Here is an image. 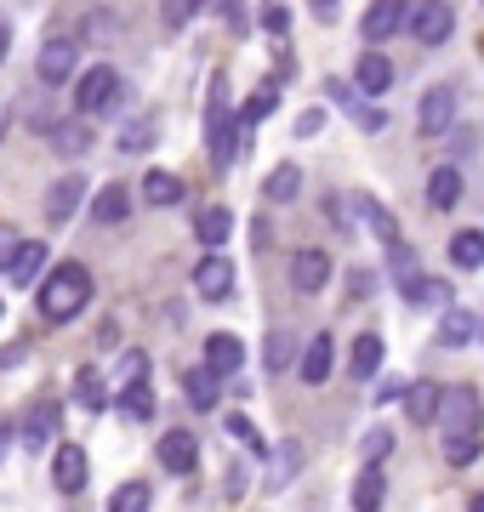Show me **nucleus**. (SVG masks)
Listing matches in <instances>:
<instances>
[{
    "mask_svg": "<svg viewBox=\"0 0 484 512\" xmlns=\"http://www.w3.org/2000/svg\"><path fill=\"white\" fill-rule=\"evenodd\" d=\"M439 439H445V461L450 467H473L484 450V410L473 387H445L439 404Z\"/></svg>",
    "mask_w": 484,
    "mask_h": 512,
    "instance_id": "obj_1",
    "label": "nucleus"
},
{
    "mask_svg": "<svg viewBox=\"0 0 484 512\" xmlns=\"http://www.w3.org/2000/svg\"><path fill=\"white\" fill-rule=\"evenodd\" d=\"M86 302H92V274H86L80 262L52 268V274H46V285H40V319H52V325H69Z\"/></svg>",
    "mask_w": 484,
    "mask_h": 512,
    "instance_id": "obj_2",
    "label": "nucleus"
},
{
    "mask_svg": "<svg viewBox=\"0 0 484 512\" xmlns=\"http://www.w3.org/2000/svg\"><path fill=\"white\" fill-rule=\"evenodd\" d=\"M405 29L416 35V46H445L456 35V12L450 0H405Z\"/></svg>",
    "mask_w": 484,
    "mask_h": 512,
    "instance_id": "obj_3",
    "label": "nucleus"
},
{
    "mask_svg": "<svg viewBox=\"0 0 484 512\" xmlns=\"http://www.w3.org/2000/svg\"><path fill=\"white\" fill-rule=\"evenodd\" d=\"M75 109L86 114V120L120 109V74H114L109 63H92V69L75 80Z\"/></svg>",
    "mask_w": 484,
    "mask_h": 512,
    "instance_id": "obj_4",
    "label": "nucleus"
},
{
    "mask_svg": "<svg viewBox=\"0 0 484 512\" xmlns=\"http://www.w3.org/2000/svg\"><path fill=\"white\" fill-rule=\"evenodd\" d=\"M228 291H234V262H228L223 251H211L194 262V296L200 302H228Z\"/></svg>",
    "mask_w": 484,
    "mask_h": 512,
    "instance_id": "obj_5",
    "label": "nucleus"
},
{
    "mask_svg": "<svg viewBox=\"0 0 484 512\" xmlns=\"http://www.w3.org/2000/svg\"><path fill=\"white\" fill-rule=\"evenodd\" d=\"M450 126H456V92H450V86H433V92L422 97V109H416V131H422L428 143H439Z\"/></svg>",
    "mask_w": 484,
    "mask_h": 512,
    "instance_id": "obj_6",
    "label": "nucleus"
},
{
    "mask_svg": "<svg viewBox=\"0 0 484 512\" xmlns=\"http://www.w3.org/2000/svg\"><path fill=\"white\" fill-rule=\"evenodd\" d=\"M57 427H63V410H57L52 399H35L29 416H23V450H29V456H46V444L57 439Z\"/></svg>",
    "mask_w": 484,
    "mask_h": 512,
    "instance_id": "obj_7",
    "label": "nucleus"
},
{
    "mask_svg": "<svg viewBox=\"0 0 484 512\" xmlns=\"http://www.w3.org/2000/svg\"><path fill=\"white\" fill-rule=\"evenodd\" d=\"M399 29H405V0H371V12H365V23H359L365 46H382V40L399 35Z\"/></svg>",
    "mask_w": 484,
    "mask_h": 512,
    "instance_id": "obj_8",
    "label": "nucleus"
},
{
    "mask_svg": "<svg viewBox=\"0 0 484 512\" xmlns=\"http://www.w3.org/2000/svg\"><path fill=\"white\" fill-rule=\"evenodd\" d=\"M75 40H46L35 57V74L46 80V86H63V80H75Z\"/></svg>",
    "mask_w": 484,
    "mask_h": 512,
    "instance_id": "obj_9",
    "label": "nucleus"
},
{
    "mask_svg": "<svg viewBox=\"0 0 484 512\" xmlns=\"http://www.w3.org/2000/svg\"><path fill=\"white\" fill-rule=\"evenodd\" d=\"M291 285H297L302 296L325 291V285H331V256L314 251V245H308V251H297V256H291Z\"/></svg>",
    "mask_w": 484,
    "mask_h": 512,
    "instance_id": "obj_10",
    "label": "nucleus"
},
{
    "mask_svg": "<svg viewBox=\"0 0 484 512\" xmlns=\"http://www.w3.org/2000/svg\"><path fill=\"white\" fill-rule=\"evenodd\" d=\"M80 200H86V177H57V183L46 188V222L63 228V222L80 211Z\"/></svg>",
    "mask_w": 484,
    "mask_h": 512,
    "instance_id": "obj_11",
    "label": "nucleus"
},
{
    "mask_svg": "<svg viewBox=\"0 0 484 512\" xmlns=\"http://www.w3.org/2000/svg\"><path fill=\"white\" fill-rule=\"evenodd\" d=\"M331 370H336V342L325 336V330H319L314 342L302 348V359H297V376H302L308 387H319V382H331Z\"/></svg>",
    "mask_w": 484,
    "mask_h": 512,
    "instance_id": "obj_12",
    "label": "nucleus"
},
{
    "mask_svg": "<svg viewBox=\"0 0 484 512\" xmlns=\"http://www.w3.org/2000/svg\"><path fill=\"white\" fill-rule=\"evenodd\" d=\"M160 467H166V473H194V467H200V439L183 433V427H171L166 439H160Z\"/></svg>",
    "mask_w": 484,
    "mask_h": 512,
    "instance_id": "obj_13",
    "label": "nucleus"
},
{
    "mask_svg": "<svg viewBox=\"0 0 484 512\" xmlns=\"http://www.w3.org/2000/svg\"><path fill=\"white\" fill-rule=\"evenodd\" d=\"M228 234H234V211L228 205H205L200 217H194V239H200L205 251H223Z\"/></svg>",
    "mask_w": 484,
    "mask_h": 512,
    "instance_id": "obj_14",
    "label": "nucleus"
},
{
    "mask_svg": "<svg viewBox=\"0 0 484 512\" xmlns=\"http://www.w3.org/2000/svg\"><path fill=\"white\" fill-rule=\"evenodd\" d=\"M46 137H52V148L63 154V160H80V154L92 148V126H86V114H80V120H52Z\"/></svg>",
    "mask_w": 484,
    "mask_h": 512,
    "instance_id": "obj_15",
    "label": "nucleus"
},
{
    "mask_svg": "<svg viewBox=\"0 0 484 512\" xmlns=\"http://www.w3.org/2000/svg\"><path fill=\"white\" fill-rule=\"evenodd\" d=\"M52 478H57L63 495H75L80 484H86V450H80V444H57L52 450Z\"/></svg>",
    "mask_w": 484,
    "mask_h": 512,
    "instance_id": "obj_16",
    "label": "nucleus"
},
{
    "mask_svg": "<svg viewBox=\"0 0 484 512\" xmlns=\"http://www.w3.org/2000/svg\"><path fill=\"white\" fill-rule=\"evenodd\" d=\"M205 365L217 370V376H234V370L245 365V342H240V336H228V330L205 336Z\"/></svg>",
    "mask_w": 484,
    "mask_h": 512,
    "instance_id": "obj_17",
    "label": "nucleus"
},
{
    "mask_svg": "<svg viewBox=\"0 0 484 512\" xmlns=\"http://www.w3.org/2000/svg\"><path fill=\"white\" fill-rule=\"evenodd\" d=\"M126 217H131L126 183H109V188H97V194H92V222H97V228H114V222H126Z\"/></svg>",
    "mask_w": 484,
    "mask_h": 512,
    "instance_id": "obj_18",
    "label": "nucleus"
},
{
    "mask_svg": "<svg viewBox=\"0 0 484 512\" xmlns=\"http://www.w3.org/2000/svg\"><path fill=\"white\" fill-rule=\"evenodd\" d=\"M354 86H359V92H388V86H393V63H388V57H382V52H376V46H365V52H359V69H354Z\"/></svg>",
    "mask_w": 484,
    "mask_h": 512,
    "instance_id": "obj_19",
    "label": "nucleus"
},
{
    "mask_svg": "<svg viewBox=\"0 0 484 512\" xmlns=\"http://www.w3.org/2000/svg\"><path fill=\"white\" fill-rule=\"evenodd\" d=\"M240 114H228L223 126H211L205 131V137H211V165H217V171H228V165L240 160Z\"/></svg>",
    "mask_w": 484,
    "mask_h": 512,
    "instance_id": "obj_20",
    "label": "nucleus"
},
{
    "mask_svg": "<svg viewBox=\"0 0 484 512\" xmlns=\"http://www.w3.org/2000/svg\"><path fill=\"white\" fill-rule=\"evenodd\" d=\"M6 274H12V285H40V274H46V239H29V245H18Z\"/></svg>",
    "mask_w": 484,
    "mask_h": 512,
    "instance_id": "obj_21",
    "label": "nucleus"
},
{
    "mask_svg": "<svg viewBox=\"0 0 484 512\" xmlns=\"http://www.w3.org/2000/svg\"><path fill=\"white\" fill-rule=\"evenodd\" d=\"M302 473V439H285L280 450H268V490H285Z\"/></svg>",
    "mask_w": 484,
    "mask_h": 512,
    "instance_id": "obj_22",
    "label": "nucleus"
},
{
    "mask_svg": "<svg viewBox=\"0 0 484 512\" xmlns=\"http://www.w3.org/2000/svg\"><path fill=\"white\" fill-rule=\"evenodd\" d=\"M183 393L194 410H217V370L211 365H188L183 370Z\"/></svg>",
    "mask_w": 484,
    "mask_h": 512,
    "instance_id": "obj_23",
    "label": "nucleus"
},
{
    "mask_svg": "<svg viewBox=\"0 0 484 512\" xmlns=\"http://www.w3.org/2000/svg\"><path fill=\"white\" fill-rule=\"evenodd\" d=\"M439 404H445V387H439V382H410L405 387L410 421H439Z\"/></svg>",
    "mask_w": 484,
    "mask_h": 512,
    "instance_id": "obj_24",
    "label": "nucleus"
},
{
    "mask_svg": "<svg viewBox=\"0 0 484 512\" xmlns=\"http://www.w3.org/2000/svg\"><path fill=\"white\" fill-rule=\"evenodd\" d=\"M450 262H456L462 274H479L484 268V234L479 228H456V239H450Z\"/></svg>",
    "mask_w": 484,
    "mask_h": 512,
    "instance_id": "obj_25",
    "label": "nucleus"
},
{
    "mask_svg": "<svg viewBox=\"0 0 484 512\" xmlns=\"http://www.w3.org/2000/svg\"><path fill=\"white\" fill-rule=\"evenodd\" d=\"M262 365H268V376L291 370L297 365V336H291V330H268V342H262Z\"/></svg>",
    "mask_w": 484,
    "mask_h": 512,
    "instance_id": "obj_26",
    "label": "nucleus"
},
{
    "mask_svg": "<svg viewBox=\"0 0 484 512\" xmlns=\"http://www.w3.org/2000/svg\"><path fill=\"white\" fill-rule=\"evenodd\" d=\"M456 200H462V171H456V165H439L428 177V205L433 211H450Z\"/></svg>",
    "mask_w": 484,
    "mask_h": 512,
    "instance_id": "obj_27",
    "label": "nucleus"
},
{
    "mask_svg": "<svg viewBox=\"0 0 484 512\" xmlns=\"http://www.w3.org/2000/svg\"><path fill=\"white\" fill-rule=\"evenodd\" d=\"M359 217L371 222V234L382 239V245H393V239H399V222H393V211L376 200V194H359Z\"/></svg>",
    "mask_w": 484,
    "mask_h": 512,
    "instance_id": "obj_28",
    "label": "nucleus"
},
{
    "mask_svg": "<svg viewBox=\"0 0 484 512\" xmlns=\"http://www.w3.org/2000/svg\"><path fill=\"white\" fill-rule=\"evenodd\" d=\"M354 382H371L376 370H382V336H376V330H365V336H359L354 342Z\"/></svg>",
    "mask_w": 484,
    "mask_h": 512,
    "instance_id": "obj_29",
    "label": "nucleus"
},
{
    "mask_svg": "<svg viewBox=\"0 0 484 512\" xmlns=\"http://www.w3.org/2000/svg\"><path fill=\"white\" fill-rule=\"evenodd\" d=\"M382 501H388V478H382V467H365L354 484V507L359 512H382Z\"/></svg>",
    "mask_w": 484,
    "mask_h": 512,
    "instance_id": "obj_30",
    "label": "nucleus"
},
{
    "mask_svg": "<svg viewBox=\"0 0 484 512\" xmlns=\"http://www.w3.org/2000/svg\"><path fill=\"white\" fill-rule=\"evenodd\" d=\"M75 404H80V410H86V416H97V410L109 404V387H103V376H97L92 365H86V370H80V376H75Z\"/></svg>",
    "mask_w": 484,
    "mask_h": 512,
    "instance_id": "obj_31",
    "label": "nucleus"
},
{
    "mask_svg": "<svg viewBox=\"0 0 484 512\" xmlns=\"http://www.w3.org/2000/svg\"><path fill=\"white\" fill-rule=\"evenodd\" d=\"M473 336H479V319H473L467 308H450L445 325H439V342H445V348H462V342H473Z\"/></svg>",
    "mask_w": 484,
    "mask_h": 512,
    "instance_id": "obj_32",
    "label": "nucleus"
},
{
    "mask_svg": "<svg viewBox=\"0 0 484 512\" xmlns=\"http://www.w3.org/2000/svg\"><path fill=\"white\" fill-rule=\"evenodd\" d=\"M325 92H331L336 103H342V109L354 114V120H359V126H365V131H382V126H388V120H382V109H365V103H359V97L348 92V86H342V80H331V86H325Z\"/></svg>",
    "mask_w": 484,
    "mask_h": 512,
    "instance_id": "obj_33",
    "label": "nucleus"
},
{
    "mask_svg": "<svg viewBox=\"0 0 484 512\" xmlns=\"http://www.w3.org/2000/svg\"><path fill=\"white\" fill-rule=\"evenodd\" d=\"M143 200L166 211V205H177V200H183V183H177L171 171H149V177H143Z\"/></svg>",
    "mask_w": 484,
    "mask_h": 512,
    "instance_id": "obj_34",
    "label": "nucleus"
},
{
    "mask_svg": "<svg viewBox=\"0 0 484 512\" xmlns=\"http://www.w3.org/2000/svg\"><path fill=\"white\" fill-rule=\"evenodd\" d=\"M262 188H268V200H274V205H291L302 194V171H297V165H274V177H268Z\"/></svg>",
    "mask_w": 484,
    "mask_h": 512,
    "instance_id": "obj_35",
    "label": "nucleus"
},
{
    "mask_svg": "<svg viewBox=\"0 0 484 512\" xmlns=\"http://www.w3.org/2000/svg\"><path fill=\"white\" fill-rule=\"evenodd\" d=\"M120 410H126L131 421H149L154 416V387L149 382H126L120 387Z\"/></svg>",
    "mask_w": 484,
    "mask_h": 512,
    "instance_id": "obj_36",
    "label": "nucleus"
},
{
    "mask_svg": "<svg viewBox=\"0 0 484 512\" xmlns=\"http://www.w3.org/2000/svg\"><path fill=\"white\" fill-rule=\"evenodd\" d=\"M149 501H154V490L143 484V478H131V484H120V490H114L109 512H149Z\"/></svg>",
    "mask_w": 484,
    "mask_h": 512,
    "instance_id": "obj_37",
    "label": "nucleus"
},
{
    "mask_svg": "<svg viewBox=\"0 0 484 512\" xmlns=\"http://www.w3.org/2000/svg\"><path fill=\"white\" fill-rule=\"evenodd\" d=\"M228 439H240L245 450H251V456H268V444H262V433H257V427H251L245 416H240V410H228Z\"/></svg>",
    "mask_w": 484,
    "mask_h": 512,
    "instance_id": "obj_38",
    "label": "nucleus"
},
{
    "mask_svg": "<svg viewBox=\"0 0 484 512\" xmlns=\"http://www.w3.org/2000/svg\"><path fill=\"white\" fill-rule=\"evenodd\" d=\"M325 217H331V228H336V234H354L359 205H354V200H342V194H325Z\"/></svg>",
    "mask_w": 484,
    "mask_h": 512,
    "instance_id": "obj_39",
    "label": "nucleus"
},
{
    "mask_svg": "<svg viewBox=\"0 0 484 512\" xmlns=\"http://www.w3.org/2000/svg\"><path fill=\"white\" fill-rule=\"evenodd\" d=\"M399 296H405V302H445V285H439V279H428V274H416V279H405V285H399Z\"/></svg>",
    "mask_w": 484,
    "mask_h": 512,
    "instance_id": "obj_40",
    "label": "nucleus"
},
{
    "mask_svg": "<svg viewBox=\"0 0 484 512\" xmlns=\"http://www.w3.org/2000/svg\"><path fill=\"white\" fill-rule=\"evenodd\" d=\"M388 450H393V433H388V427H371V433H365V444H359L365 467H382V461H388Z\"/></svg>",
    "mask_w": 484,
    "mask_h": 512,
    "instance_id": "obj_41",
    "label": "nucleus"
},
{
    "mask_svg": "<svg viewBox=\"0 0 484 512\" xmlns=\"http://www.w3.org/2000/svg\"><path fill=\"white\" fill-rule=\"evenodd\" d=\"M154 120H131L126 131H120V148H126V154H143V148H154Z\"/></svg>",
    "mask_w": 484,
    "mask_h": 512,
    "instance_id": "obj_42",
    "label": "nucleus"
},
{
    "mask_svg": "<svg viewBox=\"0 0 484 512\" xmlns=\"http://www.w3.org/2000/svg\"><path fill=\"white\" fill-rule=\"evenodd\" d=\"M274 103H280V92H274V86H262V92L240 109V126H257V120H268V114H274Z\"/></svg>",
    "mask_w": 484,
    "mask_h": 512,
    "instance_id": "obj_43",
    "label": "nucleus"
},
{
    "mask_svg": "<svg viewBox=\"0 0 484 512\" xmlns=\"http://www.w3.org/2000/svg\"><path fill=\"white\" fill-rule=\"evenodd\" d=\"M262 29H268V35H285V29H291V12H285L280 0H262Z\"/></svg>",
    "mask_w": 484,
    "mask_h": 512,
    "instance_id": "obj_44",
    "label": "nucleus"
},
{
    "mask_svg": "<svg viewBox=\"0 0 484 512\" xmlns=\"http://www.w3.org/2000/svg\"><path fill=\"white\" fill-rule=\"evenodd\" d=\"M194 12H200V0H166V29H183Z\"/></svg>",
    "mask_w": 484,
    "mask_h": 512,
    "instance_id": "obj_45",
    "label": "nucleus"
},
{
    "mask_svg": "<svg viewBox=\"0 0 484 512\" xmlns=\"http://www.w3.org/2000/svg\"><path fill=\"white\" fill-rule=\"evenodd\" d=\"M120 370H126V382H149V353H143V348L126 353V359H120Z\"/></svg>",
    "mask_w": 484,
    "mask_h": 512,
    "instance_id": "obj_46",
    "label": "nucleus"
},
{
    "mask_svg": "<svg viewBox=\"0 0 484 512\" xmlns=\"http://www.w3.org/2000/svg\"><path fill=\"white\" fill-rule=\"evenodd\" d=\"M325 131V109H302L297 114V137H319Z\"/></svg>",
    "mask_w": 484,
    "mask_h": 512,
    "instance_id": "obj_47",
    "label": "nucleus"
},
{
    "mask_svg": "<svg viewBox=\"0 0 484 512\" xmlns=\"http://www.w3.org/2000/svg\"><path fill=\"white\" fill-rule=\"evenodd\" d=\"M223 495H228V501H240V495H245V467H240V461L223 473Z\"/></svg>",
    "mask_w": 484,
    "mask_h": 512,
    "instance_id": "obj_48",
    "label": "nucleus"
},
{
    "mask_svg": "<svg viewBox=\"0 0 484 512\" xmlns=\"http://www.w3.org/2000/svg\"><path fill=\"white\" fill-rule=\"evenodd\" d=\"M376 291V274L371 268H354V279H348V296H371Z\"/></svg>",
    "mask_w": 484,
    "mask_h": 512,
    "instance_id": "obj_49",
    "label": "nucleus"
},
{
    "mask_svg": "<svg viewBox=\"0 0 484 512\" xmlns=\"http://www.w3.org/2000/svg\"><path fill=\"white\" fill-rule=\"evenodd\" d=\"M12 251H18V234H6V228H0V274L12 268Z\"/></svg>",
    "mask_w": 484,
    "mask_h": 512,
    "instance_id": "obj_50",
    "label": "nucleus"
},
{
    "mask_svg": "<svg viewBox=\"0 0 484 512\" xmlns=\"http://www.w3.org/2000/svg\"><path fill=\"white\" fill-rule=\"evenodd\" d=\"M6 46H12V29H6V18H0V57H6Z\"/></svg>",
    "mask_w": 484,
    "mask_h": 512,
    "instance_id": "obj_51",
    "label": "nucleus"
},
{
    "mask_svg": "<svg viewBox=\"0 0 484 512\" xmlns=\"http://www.w3.org/2000/svg\"><path fill=\"white\" fill-rule=\"evenodd\" d=\"M314 6H319V18H331L336 12V0H314Z\"/></svg>",
    "mask_w": 484,
    "mask_h": 512,
    "instance_id": "obj_52",
    "label": "nucleus"
},
{
    "mask_svg": "<svg viewBox=\"0 0 484 512\" xmlns=\"http://www.w3.org/2000/svg\"><path fill=\"white\" fill-rule=\"evenodd\" d=\"M467 512H484V490H479V495H473V501H467Z\"/></svg>",
    "mask_w": 484,
    "mask_h": 512,
    "instance_id": "obj_53",
    "label": "nucleus"
},
{
    "mask_svg": "<svg viewBox=\"0 0 484 512\" xmlns=\"http://www.w3.org/2000/svg\"><path fill=\"white\" fill-rule=\"evenodd\" d=\"M6 439H12V433H6V421H0V450H6Z\"/></svg>",
    "mask_w": 484,
    "mask_h": 512,
    "instance_id": "obj_54",
    "label": "nucleus"
},
{
    "mask_svg": "<svg viewBox=\"0 0 484 512\" xmlns=\"http://www.w3.org/2000/svg\"><path fill=\"white\" fill-rule=\"evenodd\" d=\"M0 319H6V308H0Z\"/></svg>",
    "mask_w": 484,
    "mask_h": 512,
    "instance_id": "obj_55",
    "label": "nucleus"
},
{
    "mask_svg": "<svg viewBox=\"0 0 484 512\" xmlns=\"http://www.w3.org/2000/svg\"><path fill=\"white\" fill-rule=\"evenodd\" d=\"M479 336H484V325H479Z\"/></svg>",
    "mask_w": 484,
    "mask_h": 512,
    "instance_id": "obj_56",
    "label": "nucleus"
},
{
    "mask_svg": "<svg viewBox=\"0 0 484 512\" xmlns=\"http://www.w3.org/2000/svg\"><path fill=\"white\" fill-rule=\"evenodd\" d=\"M200 6H205V0H200Z\"/></svg>",
    "mask_w": 484,
    "mask_h": 512,
    "instance_id": "obj_57",
    "label": "nucleus"
}]
</instances>
